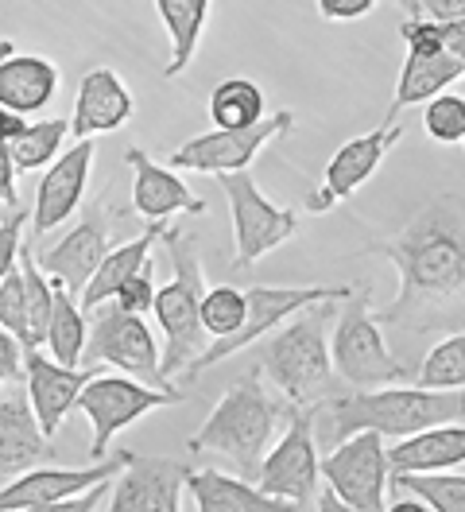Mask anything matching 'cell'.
Instances as JSON below:
<instances>
[{
	"label": "cell",
	"instance_id": "6da1fadb",
	"mask_svg": "<svg viewBox=\"0 0 465 512\" xmlns=\"http://www.w3.org/2000/svg\"><path fill=\"white\" fill-rule=\"evenodd\" d=\"M376 253L400 272L396 299L376 315L400 330H465V198L438 194Z\"/></svg>",
	"mask_w": 465,
	"mask_h": 512
},
{
	"label": "cell",
	"instance_id": "7a4b0ae2",
	"mask_svg": "<svg viewBox=\"0 0 465 512\" xmlns=\"http://www.w3.org/2000/svg\"><path fill=\"white\" fill-rule=\"evenodd\" d=\"M465 419V388H407L388 384L372 392H349L330 400V419L322 427L326 443H341L357 431H376L384 439H407L438 423H458Z\"/></svg>",
	"mask_w": 465,
	"mask_h": 512
},
{
	"label": "cell",
	"instance_id": "3957f363",
	"mask_svg": "<svg viewBox=\"0 0 465 512\" xmlns=\"http://www.w3.org/2000/svg\"><path fill=\"white\" fill-rule=\"evenodd\" d=\"M167 253H171V284L155 291V322L163 330V357H159V384L167 388L171 377H179L186 365L206 350V326H202V295L206 276L194 253V241L179 229H163Z\"/></svg>",
	"mask_w": 465,
	"mask_h": 512
},
{
	"label": "cell",
	"instance_id": "277c9868",
	"mask_svg": "<svg viewBox=\"0 0 465 512\" xmlns=\"http://www.w3.org/2000/svg\"><path fill=\"white\" fill-rule=\"evenodd\" d=\"M279 419H287V408L268 396L264 369H256L217 400V408L190 439V450H217L233 458L237 470L260 474V462L276 439Z\"/></svg>",
	"mask_w": 465,
	"mask_h": 512
},
{
	"label": "cell",
	"instance_id": "5b68a950",
	"mask_svg": "<svg viewBox=\"0 0 465 512\" xmlns=\"http://www.w3.org/2000/svg\"><path fill=\"white\" fill-rule=\"evenodd\" d=\"M334 303H314L299 311V319L287 322L279 334L264 338L260 369L283 392L291 408H318V400L334 384V357L326 342V322Z\"/></svg>",
	"mask_w": 465,
	"mask_h": 512
},
{
	"label": "cell",
	"instance_id": "8992f818",
	"mask_svg": "<svg viewBox=\"0 0 465 512\" xmlns=\"http://www.w3.org/2000/svg\"><path fill=\"white\" fill-rule=\"evenodd\" d=\"M330 357H334V369H338L341 381L353 384V392L388 388V384H403L411 377V369L388 350V342L380 334V319L372 315L365 288H357L341 303Z\"/></svg>",
	"mask_w": 465,
	"mask_h": 512
},
{
	"label": "cell",
	"instance_id": "52a82bcc",
	"mask_svg": "<svg viewBox=\"0 0 465 512\" xmlns=\"http://www.w3.org/2000/svg\"><path fill=\"white\" fill-rule=\"evenodd\" d=\"M353 291H357V284H341V288H322V284H314V288H248L245 291L248 295L245 326H241L233 338H217L214 346H206V350L198 353L183 369V377L186 381L202 377L206 369H214L217 361H225V357H233V353L264 342L272 330H279V322H287L291 315L307 311L314 303H345Z\"/></svg>",
	"mask_w": 465,
	"mask_h": 512
},
{
	"label": "cell",
	"instance_id": "ba28073f",
	"mask_svg": "<svg viewBox=\"0 0 465 512\" xmlns=\"http://www.w3.org/2000/svg\"><path fill=\"white\" fill-rule=\"evenodd\" d=\"M171 404H179V392H171V388L132 381V377H117V373H93L90 384L78 396V408H82V416L90 419V431H93L90 439L93 462L105 458V450H109L117 431L132 427L136 419H144L148 412L171 408Z\"/></svg>",
	"mask_w": 465,
	"mask_h": 512
},
{
	"label": "cell",
	"instance_id": "9c48e42d",
	"mask_svg": "<svg viewBox=\"0 0 465 512\" xmlns=\"http://www.w3.org/2000/svg\"><path fill=\"white\" fill-rule=\"evenodd\" d=\"M159 357L163 353L155 346V334L144 322V315L124 311L117 299L90 311V338H86V353H82L86 369L113 365L128 377H148L159 384Z\"/></svg>",
	"mask_w": 465,
	"mask_h": 512
},
{
	"label": "cell",
	"instance_id": "30bf717a",
	"mask_svg": "<svg viewBox=\"0 0 465 512\" xmlns=\"http://www.w3.org/2000/svg\"><path fill=\"white\" fill-rule=\"evenodd\" d=\"M217 183H221V191L229 198V214H233V241H237L233 264H237V268L256 264L260 256H268L272 249H279L283 241L295 237L299 214L287 210V206L279 210L276 202H268L248 171L217 175Z\"/></svg>",
	"mask_w": 465,
	"mask_h": 512
},
{
	"label": "cell",
	"instance_id": "8fae6325",
	"mask_svg": "<svg viewBox=\"0 0 465 512\" xmlns=\"http://www.w3.org/2000/svg\"><path fill=\"white\" fill-rule=\"evenodd\" d=\"M314 412L318 408H291L287 404V431L279 439L276 450L264 454L256 485L268 497H283L295 505L318 501V478H322V462H318V439H314Z\"/></svg>",
	"mask_w": 465,
	"mask_h": 512
},
{
	"label": "cell",
	"instance_id": "7c38bea8",
	"mask_svg": "<svg viewBox=\"0 0 465 512\" xmlns=\"http://www.w3.org/2000/svg\"><path fill=\"white\" fill-rule=\"evenodd\" d=\"M295 125V113L291 109H279L272 117H264L260 125L252 128H214V132H202L194 140L179 144L167 167L175 171H202V175H229V171H248L256 152L264 144H272L276 136H287Z\"/></svg>",
	"mask_w": 465,
	"mask_h": 512
},
{
	"label": "cell",
	"instance_id": "4fadbf2b",
	"mask_svg": "<svg viewBox=\"0 0 465 512\" xmlns=\"http://www.w3.org/2000/svg\"><path fill=\"white\" fill-rule=\"evenodd\" d=\"M322 478L338 493L349 509L357 512H384V489L392 478L384 435L376 431H357L345 443L322 458Z\"/></svg>",
	"mask_w": 465,
	"mask_h": 512
},
{
	"label": "cell",
	"instance_id": "5bb4252c",
	"mask_svg": "<svg viewBox=\"0 0 465 512\" xmlns=\"http://www.w3.org/2000/svg\"><path fill=\"white\" fill-rule=\"evenodd\" d=\"M109 249H113V245H109L105 210H101V206H90V210L82 214V222L62 233V241L47 245V249L39 253V268H43L55 284H62V288L70 291L74 299H82V291H86V284L93 280V272L101 268V260L109 256Z\"/></svg>",
	"mask_w": 465,
	"mask_h": 512
},
{
	"label": "cell",
	"instance_id": "9a60e30c",
	"mask_svg": "<svg viewBox=\"0 0 465 512\" xmlns=\"http://www.w3.org/2000/svg\"><path fill=\"white\" fill-rule=\"evenodd\" d=\"M132 462V454H117L109 462H93V466H62V470H28L8 485H0V512H20L31 505H55V501H70L78 493H86L101 481H113L124 466Z\"/></svg>",
	"mask_w": 465,
	"mask_h": 512
},
{
	"label": "cell",
	"instance_id": "2e32d148",
	"mask_svg": "<svg viewBox=\"0 0 465 512\" xmlns=\"http://www.w3.org/2000/svg\"><path fill=\"white\" fill-rule=\"evenodd\" d=\"M186 470L175 458H136L121 470L109 489L105 512H179V497L186 489Z\"/></svg>",
	"mask_w": 465,
	"mask_h": 512
},
{
	"label": "cell",
	"instance_id": "e0dca14e",
	"mask_svg": "<svg viewBox=\"0 0 465 512\" xmlns=\"http://www.w3.org/2000/svg\"><path fill=\"white\" fill-rule=\"evenodd\" d=\"M93 167V140H78L70 152H62V160L47 167V175L39 179L35 191V210H31V241L47 237L51 229L70 222V214L78 210L82 194H86V179Z\"/></svg>",
	"mask_w": 465,
	"mask_h": 512
},
{
	"label": "cell",
	"instance_id": "ac0fdd59",
	"mask_svg": "<svg viewBox=\"0 0 465 512\" xmlns=\"http://www.w3.org/2000/svg\"><path fill=\"white\" fill-rule=\"evenodd\" d=\"M24 377H28L31 412L39 419L43 435L51 439L62 427L66 412L78 408V396L90 384L93 369H86V365H62V361L47 357V353L24 350Z\"/></svg>",
	"mask_w": 465,
	"mask_h": 512
},
{
	"label": "cell",
	"instance_id": "d6986e66",
	"mask_svg": "<svg viewBox=\"0 0 465 512\" xmlns=\"http://www.w3.org/2000/svg\"><path fill=\"white\" fill-rule=\"evenodd\" d=\"M396 140H400V128L384 125V128L365 132V136H357V140H349V144H341L338 152L330 156V163H326L322 191L310 194V202H307L310 214H326L334 202L349 198L365 179H372L380 160L388 156V148H392Z\"/></svg>",
	"mask_w": 465,
	"mask_h": 512
},
{
	"label": "cell",
	"instance_id": "ffe728a7",
	"mask_svg": "<svg viewBox=\"0 0 465 512\" xmlns=\"http://www.w3.org/2000/svg\"><path fill=\"white\" fill-rule=\"evenodd\" d=\"M124 160L132 167V210L144 222H167L175 214H206V202L175 175V167L148 160L140 148H128Z\"/></svg>",
	"mask_w": 465,
	"mask_h": 512
},
{
	"label": "cell",
	"instance_id": "44dd1931",
	"mask_svg": "<svg viewBox=\"0 0 465 512\" xmlns=\"http://www.w3.org/2000/svg\"><path fill=\"white\" fill-rule=\"evenodd\" d=\"M136 101L132 90L121 82V74L113 66H93L90 74H82V86L74 97V117L70 132L78 140H93L97 132H117L132 121Z\"/></svg>",
	"mask_w": 465,
	"mask_h": 512
},
{
	"label": "cell",
	"instance_id": "7402d4cb",
	"mask_svg": "<svg viewBox=\"0 0 465 512\" xmlns=\"http://www.w3.org/2000/svg\"><path fill=\"white\" fill-rule=\"evenodd\" d=\"M186 489H190L198 512H303V505L268 497L260 485H248L221 470H190Z\"/></svg>",
	"mask_w": 465,
	"mask_h": 512
},
{
	"label": "cell",
	"instance_id": "603a6c76",
	"mask_svg": "<svg viewBox=\"0 0 465 512\" xmlns=\"http://www.w3.org/2000/svg\"><path fill=\"white\" fill-rule=\"evenodd\" d=\"M392 474H438L465 466V423H438L419 435L396 439L388 450Z\"/></svg>",
	"mask_w": 465,
	"mask_h": 512
},
{
	"label": "cell",
	"instance_id": "cb8c5ba5",
	"mask_svg": "<svg viewBox=\"0 0 465 512\" xmlns=\"http://www.w3.org/2000/svg\"><path fill=\"white\" fill-rule=\"evenodd\" d=\"M59 90V66L43 55H8L0 63V105L31 117V113H43L47 101Z\"/></svg>",
	"mask_w": 465,
	"mask_h": 512
},
{
	"label": "cell",
	"instance_id": "d4e9b609",
	"mask_svg": "<svg viewBox=\"0 0 465 512\" xmlns=\"http://www.w3.org/2000/svg\"><path fill=\"white\" fill-rule=\"evenodd\" d=\"M47 454V435L31 412V400H0V478H20Z\"/></svg>",
	"mask_w": 465,
	"mask_h": 512
},
{
	"label": "cell",
	"instance_id": "484cf974",
	"mask_svg": "<svg viewBox=\"0 0 465 512\" xmlns=\"http://www.w3.org/2000/svg\"><path fill=\"white\" fill-rule=\"evenodd\" d=\"M163 229H167V222H148V229H144L140 237H132V241L117 245V249H109V256L101 260V268L93 272V280L86 284L82 299H78L86 315H90L93 307L117 299V291L152 260V245H155V237H163Z\"/></svg>",
	"mask_w": 465,
	"mask_h": 512
},
{
	"label": "cell",
	"instance_id": "4316f807",
	"mask_svg": "<svg viewBox=\"0 0 465 512\" xmlns=\"http://www.w3.org/2000/svg\"><path fill=\"white\" fill-rule=\"evenodd\" d=\"M462 70L465 63H458L450 51H407L400 82H396V97H392V109H388V125L407 105H419V101L446 94V86H454L462 78Z\"/></svg>",
	"mask_w": 465,
	"mask_h": 512
},
{
	"label": "cell",
	"instance_id": "83f0119b",
	"mask_svg": "<svg viewBox=\"0 0 465 512\" xmlns=\"http://www.w3.org/2000/svg\"><path fill=\"white\" fill-rule=\"evenodd\" d=\"M155 12L171 35V63L163 74L179 78L198 51V39H202L206 16H210V0H155Z\"/></svg>",
	"mask_w": 465,
	"mask_h": 512
},
{
	"label": "cell",
	"instance_id": "f1b7e54d",
	"mask_svg": "<svg viewBox=\"0 0 465 512\" xmlns=\"http://www.w3.org/2000/svg\"><path fill=\"white\" fill-rule=\"evenodd\" d=\"M86 338H90V322H86L82 303L62 284H55V311H51V326H47V342L43 346L62 365H82Z\"/></svg>",
	"mask_w": 465,
	"mask_h": 512
},
{
	"label": "cell",
	"instance_id": "f546056e",
	"mask_svg": "<svg viewBox=\"0 0 465 512\" xmlns=\"http://www.w3.org/2000/svg\"><path fill=\"white\" fill-rule=\"evenodd\" d=\"M214 128H252L264 121V90L248 78H225L210 94Z\"/></svg>",
	"mask_w": 465,
	"mask_h": 512
},
{
	"label": "cell",
	"instance_id": "4dcf8cb0",
	"mask_svg": "<svg viewBox=\"0 0 465 512\" xmlns=\"http://www.w3.org/2000/svg\"><path fill=\"white\" fill-rule=\"evenodd\" d=\"M66 132H70V121H62V117H47V121H35V125L24 128V132L8 144L16 171L51 167V163L59 160V148H62V136H66Z\"/></svg>",
	"mask_w": 465,
	"mask_h": 512
},
{
	"label": "cell",
	"instance_id": "1f68e13d",
	"mask_svg": "<svg viewBox=\"0 0 465 512\" xmlns=\"http://www.w3.org/2000/svg\"><path fill=\"white\" fill-rule=\"evenodd\" d=\"M20 272H24V295H28V350H39L47 342V326L55 311V280L31 260V249L20 253Z\"/></svg>",
	"mask_w": 465,
	"mask_h": 512
},
{
	"label": "cell",
	"instance_id": "d6a6232c",
	"mask_svg": "<svg viewBox=\"0 0 465 512\" xmlns=\"http://www.w3.org/2000/svg\"><path fill=\"white\" fill-rule=\"evenodd\" d=\"M415 384H423V388H446V392L465 388V330L446 334V338L423 357V365H419V373H415Z\"/></svg>",
	"mask_w": 465,
	"mask_h": 512
},
{
	"label": "cell",
	"instance_id": "836d02e7",
	"mask_svg": "<svg viewBox=\"0 0 465 512\" xmlns=\"http://www.w3.org/2000/svg\"><path fill=\"white\" fill-rule=\"evenodd\" d=\"M400 493L427 501L434 512H465V478L458 474H392Z\"/></svg>",
	"mask_w": 465,
	"mask_h": 512
},
{
	"label": "cell",
	"instance_id": "e575fe53",
	"mask_svg": "<svg viewBox=\"0 0 465 512\" xmlns=\"http://www.w3.org/2000/svg\"><path fill=\"white\" fill-rule=\"evenodd\" d=\"M248 319V295L241 288H206L202 295V326L210 338H233Z\"/></svg>",
	"mask_w": 465,
	"mask_h": 512
},
{
	"label": "cell",
	"instance_id": "d590c367",
	"mask_svg": "<svg viewBox=\"0 0 465 512\" xmlns=\"http://www.w3.org/2000/svg\"><path fill=\"white\" fill-rule=\"evenodd\" d=\"M423 128L438 144H462L465 140V97L438 94L423 109Z\"/></svg>",
	"mask_w": 465,
	"mask_h": 512
},
{
	"label": "cell",
	"instance_id": "8d00e7d4",
	"mask_svg": "<svg viewBox=\"0 0 465 512\" xmlns=\"http://www.w3.org/2000/svg\"><path fill=\"white\" fill-rule=\"evenodd\" d=\"M0 326L8 334L20 338V346L28 350V295H24V272L16 264V272H8L0 280Z\"/></svg>",
	"mask_w": 465,
	"mask_h": 512
},
{
	"label": "cell",
	"instance_id": "74e56055",
	"mask_svg": "<svg viewBox=\"0 0 465 512\" xmlns=\"http://www.w3.org/2000/svg\"><path fill=\"white\" fill-rule=\"evenodd\" d=\"M155 272H152V260L124 284L121 291H117V303H121L124 311H132V315H148L155 307Z\"/></svg>",
	"mask_w": 465,
	"mask_h": 512
},
{
	"label": "cell",
	"instance_id": "f35d334b",
	"mask_svg": "<svg viewBox=\"0 0 465 512\" xmlns=\"http://www.w3.org/2000/svg\"><path fill=\"white\" fill-rule=\"evenodd\" d=\"M24 222H28V214H12L8 222H0V280L8 276V272H16V264H20V237H24Z\"/></svg>",
	"mask_w": 465,
	"mask_h": 512
},
{
	"label": "cell",
	"instance_id": "ab89813d",
	"mask_svg": "<svg viewBox=\"0 0 465 512\" xmlns=\"http://www.w3.org/2000/svg\"><path fill=\"white\" fill-rule=\"evenodd\" d=\"M109 481H101V485H93L86 493H78V497H70V501H55V505H31V509H20V512H97L101 501H109Z\"/></svg>",
	"mask_w": 465,
	"mask_h": 512
},
{
	"label": "cell",
	"instance_id": "60d3db41",
	"mask_svg": "<svg viewBox=\"0 0 465 512\" xmlns=\"http://www.w3.org/2000/svg\"><path fill=\"white\" fill-rule=\"evenodd\" d=\"M465 0H411V20H462Z\"/></svg>",
	"mask_w": 465,
	"mask_h": 512
},
{
	"label": "cell",
	"instance_id": "b9f144b4",
	"mask_svg": "<svg viewBox=\"0 0 465 512\" xmlns=\"http://www.w3.org/2000/svg\"><path fill=\"white\" fill-rule=\"evenodd\" d=\"M20 373H24V346H20L16 334H8V330L0 326V384L20 377Z\"/></svg>",
	"mask_w": 465,
	"mask_h": 512
},
{
	"label": "cell",
	"instance_id": "7bdbcfd3",
	"mask_svg": "<svg viewBox=\"0 0 465 512\" xmlns=\"http://www.w3.org/2000/svg\"><path fill=\"white\" fill-rule=\"evenodd\" d=\"M376 8V0H318V12L326 20H361Z\"/></svg>",
	"mask_w": 465,
	"mask_h": 512
},
{
	"label": "cell",
	"instance_id": "ee69618b",
	"mask_svg": "<svg viewBox=\"0 0 465 512\" xmlns=\"http://www.w3.org/2000/svg\"><path fill=\"white\" fill-rule=\"evenodd\" d=\"M438 39H442V51H450L458 63H465V16L462 20H442L438 24Z\"/></svg>",
	"mask_w": 465,
	"mask_h": 512
},
{
	"label": "cell",
	"instance_id": "f6af8a7d",
	"mask_svg": "<svg viewBox=\"0 0 465 512\" xmlns=\"http://www.w3.org/2000/svg\"><path fill=\"white\" fill-rule=\"evenodd\" d=\"M16 163H12V152H8V144H0V202H8V206H16Z\"/></svg>",
	"mask_w": 465,
	"mask_h": 512
},
{
	"label": "cell",
	"instance_id": "bcb514c9",
	"mask_svg": "<svg viewBox=\"0 0 465 512\" xmlns=\"http://www.w3.org/2000/svg\"><path fill=\"white\" fill-rule=\"evenodd\" d=\"M24 128H28V121H24L20 113H12V109H4V105H0V144H12Z\"/></svg>",
	"mask_w": 465,
	"mask_h": 512
},
{
	"label": "cell",
	"instance_id": "7dc6e473",
	"mask_svg": "<svg viewBox=\"0 0 465 512\" xmlns=\"http://www.w3.org/2000/svg\"><path fill=\"white\" fill-rule=\"evenodd\" d=\"M384 512H434L427 501H419V497H411V493H400L392 505H384Z\"/></svg>",
	"mask_w": 465,
	"mask_h": 512
},
{
	"label": "cell",
	"instance_id": "c3c4849f",
	"mask_svg": "<svg viewBox=\"0 0 465 512\" xmlns=\"http://www.w3.org/2000/svg\"><path fill=\"white\" fill-rule=\"evenodd\" d=\"M314 505H318V512H357V509H349V505L341 501V497H338V493H334V489H326V493H318V501H314Z\"/></svg>",
	"mask_w": 465,
	"mask_h": 512
},
{
	"label": "cell",
	"instance_id": "681fc988",
	"mask_svg": "<svg viewBox=\"0 0 465 512\" xmlns=\"http://www.w3.org/2000/svg\"><path fill=\"white\" fill-rule=\"evenodd\" d=\"M12 51H16V47H12V43H8V39H0V63H4V59H8V55H12Z\"/></svg>",
	"mask_w": 465,
	"mask_h": 512
},
{
	"label": "cell",
	"instance_id": "f907efd6",
	"mask_svg": "<svg viewBox=\"0 0 465 512\" xmlns=\"http://www.w3.org/2000/svg\"><path fill=\"white\" fill-rule=\"evenodd\" d=\"M400 4H407V8H411V0H400Z\"/></svg>",
	"mask_w": 465,
	"mask_h": 512
},
{
	"label": "cell",
	"instance_id": "816d5d0a",
	"mask_svg": "<svg viewBox=\"0 0 465 512\" xmlns=\"http://www.w3.org/2000/svg\"><path fill=\"white\" fill-rule=\"evenodd\" d=\"M462 78H465V70H462Z\"/></svg>",
	"mask_w": 465,
	"mask_h": 512
},
{
	"label": "cell",
	"instance_id": "f5cc1de1",
	"mask_svg": "<svg viewBox=\"0 0 465 512\" xmlns=\"http://www.w3.org/2000/svg\"><path fill=\"white\" fill-rule=\"evenodd\" d=\"M462 144H465V140H462Z\"/></svg>",
	"mask_w": 465,
	"mask_h": 512
}]
</instances>
